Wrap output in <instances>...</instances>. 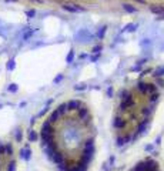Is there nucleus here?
I'll list each match as a JSON object with an SVG mask.
<instances>
[{"instance_id": "nucleus-4", "label": "nucleus", "mask_w": 164, "mask_h": 171, "mask_svg": "<svg viewBox=\"0 0 164 171\" xmlns=\"http://www.w3.org/2000/svg\"><path fill=\"white\" fill-rule=\"evenodd\" d=\"M13 67H15V61L10 60L9 61V66H7V70H13Z\"/></svg>"}, {"instance_id": "nucleus-1", "label": "nucleus", "mask_w": 164, "mask_h": 171, "mask_svg": "<svg viewBox=\"0 0 164 171\" xmlns=\"http://www.w3.org/2000/svg\"><path fill=\"white\" fill-rule=\"evenodd\" d=\"M63 9L69 10V12H84L83 7H70V6H63Z\"/></svg>"}, {"instance_id": "nucleus-3", "label": "nucleus", "mask_w": 164, "mask_h": 171, "mask_svg": "<svg viewBox=\"0 0 164 171\" xmlns=\"http://www.w3.org/2000/svg\"><path fill=\"white\" fill-rule=\"evenodd\" d=\"M123 9L126 12H130V13H134L136 12V7H131L130 4H123Z\"/></svg>"}, {"instance_id": "nucleus-2", "label": "nucleus", "mask_w": 164, "mask_h": 171, "mask_svg": "<svg viewBox=\"0 0 164 171\" xmlns=\"http://www.w3.org/2000/svg\"><path fill=\"white\" fill-rule=\"evenodd\" d=\"M153 13H157V14H164V9L163 7H151Z\"/></svg>"}, {"instance_id": "nucleus-5", "label": "nucleus", "mask_w": 164, "mask_h": 171, "mask_svg": "<svg viewBox=\"0 0 164 171\" xmlns=\"http://www.w3.org/2000/svg\"><path fill=\"white\" fill-rule=\"evenodd\" d=\"M71 58H73V53H70V56H69V58H67V61H71Z\"/></svg>"}, {"instance_id": "nucleus-6", "label": "nucleus", "mask_w": 164, "mask_h": 171, "mask_svg": "<svg viewBox=\"0 0 164 171\" xmlns=\"http://www.w3.org/2000/svg\"><path fill=\"white\" fill-rule=\"evenodd\" d=\"M9 2H16V0H9Z\"/></svg>"}]
</instances>
